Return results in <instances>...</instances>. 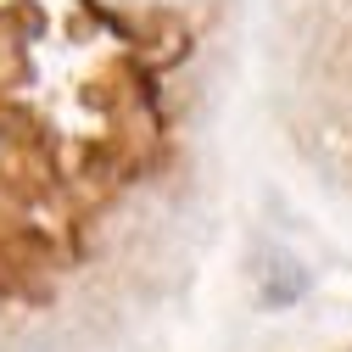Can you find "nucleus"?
Returning <instances> with one entry per match:
<instances>
[{
    "instance_id": "nucleus-1",
    "label": "nucleus",
    "mask_w": 352,
    "mask_h": 352,
    "mask_svg": "<svg viewBox=\"0 0 352 352\" xmlns=\"http://www.w3.org/2000/svg\"><path fill=\"white\" fill-rule=\"evenodd\" d=\"M0 352H62L45 330H28V324H17V330H6L0 336Z\"/></svg>"
}]
</instances>
